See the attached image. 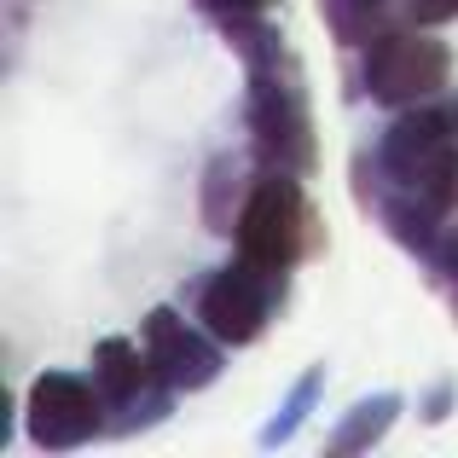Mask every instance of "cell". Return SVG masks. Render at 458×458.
<instances>
[{
    "label": "cell",
    "instance_id": "1",
    "mask_svg": "<svg viewBox=\"0 0 458 458\" xmlns=\"http://www.w3.org/2000/svg\"><path fill=\"white\" fill-rule=\"evenodd\" d=\"M233 250L250 261V267L273 273V279H291L308 256L325 250V226L313 215L302 174H284V168H256V186H250V203L238 215Z\"/></svg>",
    "mask_w": 458,
    "mask_h": 458
},
{
    "label": "cell",
    "instance_id": "2",
    "mask_svg": "<svg viewBox=\"0 0 458 458\" xmlns=\"http://www.w3.org/2000/svg\"><path fill=\"white\" fill-rule=\"evenodd\" d=\"M244 128H250V157L256 168H284V174H313L319 168V140H313V111L302 88V64L291 53L279 64L244 70Z\"/></svg>",
    "mask_w": 458,
    "mask_h": 458
},
{
    "label": "cell",
    "instance_id": "3",
    "mask_svg": "<svg viewBox=\"0 0 458 458\" xmlns=\"http://www.w3.org/2000/svg\"><path fill=\"white\" fill-rule=\"evenodd\" d=\"M447 81H453V47L436 41V30H424V23L406 18V23H389L383 35L366 41L360 88L383 111H406V105L441 99Z\"/></svg>",
    "mask_w": 458,
    "mask_h": 458
},
{
    "label": "cell",
    "instance_id": "4",
    "mask_svg": "<svg viewBox=\"0 0 458 458\" xmlns=\"http://www.w3.org/2000/svg\"><path fill=\"white\" fill-rule=\"evenodd\" d=\"M279 302H284V279L250 267L244 256H233L226 267L203 273V279L191 284V319H198L203 331H215L226 348L261 343Z\"/></svg>",
    "mask_w": 458,
    "mask_h": 458
},
{
    "label": "cell",
    "instance_id": "5",
    "mask_svg": "<svg viewBox=\"0 0 458 458\" xmlns=\"http://www.w3.org/2000/svg\"><path fill=\"white\" fill-rule=\"evenodd\" d=\"M23 436L41 453H76L88 441L111 436V401L105 389L76 371H41L23 394Z\"/></svg>",
    "mask_w": 458,
    "mask_h": 458
},
{
    "label": "cell",
    "instance_id": "6",
    "mask_svg": "<svg viewBox=\"0 0 458 458\" xmlns=\"http://www.w3.org/2000/svg\"><path fill=\"white\" fill-rule=\"evenodd\" d=\"M140 343H146L157 377L174 383L180 394H203L209 383H221V371H226V343L215 331H203L191 313H180L168 302L140 319Z\"/></svg>",
    "mask_w": 458,
    "mask_h": 458
},
{
    "label": "cell",
    "instance_id": "7",
    "mask_svg": "<svg viewBox=\"0 0 458 458\" xmlns=\"http://www.w3.org/2000/svg\"><path fill=\"white\" fill-rule=\"evenodd\" d=\"M458 140L453 116L441 99H424V105H406V111H394V123L383 128L377 140V163L389 168L401 186H424L429 168L441 163V151H447Z\"/></svg>",
    "mask_w": 458,
    "mask_h": 458
},
{
    "label": "cell",
    "instance_id": "8",
    "mask_svg": "<svg viewBox=\"0 0 458 458\" xmlns=\"http://www.w3.org/2000/svg\"><path fill=\"white\" fill-rule=\"evenodd\" d=\"M250 186H256V174H250L233 151L209 157L203 186H198V209H203V226H209L215 238H233L238 233V215H244V203H250Z\"/></svg>",
    "mask_w": 458,
    "mask_h": 458
},
{
    "label": "cell",
    "instance_id": "9",
    "mask_svg": "<svg viewBox=\"0 0 458 458\" xmlns=\"http://www.w3.org/2000/svg\"><path fill=\"white\" fill-rule=\"evenodd\" d=\"M93 383L105 389L111 406L146 394L157 383V366H151L146 343H134V336H99V343H93Z\"/></svg>",
    "mask_w": 458,
    "mask_h": 458
},
{
    "label": "cell",
    "instance_id": "10",
    "mask_svg": "<svg viewBox=\"0 0 458 458\" xmlns=\"http://www.w3.org/2000/svg\"><path fill=\"white\" fill-rule=\"evenodd\" d=\"M401 412H406V401L394 389H377V394H366V401H354L343 412V424L331 429V441H325V453L331 458H354V453H371V447H383L389 441V429L401 424Z\"/></svg>",
    "mask_w": 458,
    "mask_h": 458
},
{
    "label": "cell",
    "instance_id": "11",
    "mask_svg": "<svg viewBox=\"0 0 458 458\" xmlns=\"http://www.w3.org/2000/svg\"><path fill=\"white\" fill-rule=\"evenodd\" d=\"M215 30H221V41L238 53V64L244 70H261V64H279L291 47H284V35L267 23V12H233V18H215Z\"/></svg>",
    "mask_w": 458,
    "mask_h": 458
},
{
    "label": "cell",
    "instance_id": "12",
    "mask_svg": "<svg viewBox=\"0 0 458 458\" xmlns=\"http://www.w3.org/2000/svg\"><path fill=\"white\" fill-rule=\"evenodd\" d=\"M319 394H325V366H308L302 371V377H296L291 383V394H284V401H279V412H273L267 418V424H261V447H291V441L296 436H302V424H308V412H313V406H319Z\"/></svg>",
    "mask_w": 458,
    "mask_h": 458
},
{
    "label": "cell",
    "instance_id": "13",
    "mask_svg": "<svg viewBox=\"0 0 458 458\" xmlns=\"http://www.w3.org/2000/svg\"><path fill=\"white\" fill-rule=\"evenodd\" d=\"M383 12H389V0H319V18H325V30H331V41L343 47V53H366L371 35L389 30Z\"/></svg>",
    "mask_w": 458,
    "mask_h": 458
},
{
    "label": "cell",
    "instance_id": "14",
    "mask_svg": "<svg viewBox=\"0 0 458 458\" xmlns=\"http://www.w3.org/2000/svg\"><path fill=\"white\" fill-rule=\"evenodd\" d=\"M174 401H180V389H174V383H163V377H157L146 394H134V401L111 406V436H140V429L163 424V418L174 412Z\"/></svg>",
    "mask_w": 458,
    "mask_h": 458
},
{
    "label": "cell",
    "instance_id": "15",
    "mask_svg": "<svg viewBox=\"0 0 458 458\" xmlns=\"http://www.w3.org/2000/svg\"><path fill=\"white\" fill-rule=\"evenodd\" d=\"M424 267H429V284H436V296L447 302L453 313V325H458V215L447 221V233H441V244L424 256Z\"/></svg>",
    "mask_w": 458,
    "mask_h": 458
},
{
    "label": "cell",
    "instance_id": "16",
    "mask_svg": "<svg viewBox=\"0 0 458 458\" xmlns=\"http://www.w3.org/2000/svg\"><path fill=\"white\" fill-rule=\"evenodd\" d=\"M453 406H458V383L441 377L436 389H429L424 401H418V418H424V424H447V418H453Z\"/></svg>",
    "mask_w": 458,
    "mask_h": 458
},
{
    "label": "cell",
    "instance_id": "17",
    "mask_svg": "<svg viewBox=\"0 0 458 458\" xmlns=\"http://www.w3.org/2000/svg\"><path fill=\"white\" fill-rule=\"evenodd\" d=\"M406 18L424 23V30H441V23L458 18V0H406Z\"/></svg>",
    "mask_w": 458,
    "mask_h": 458
},
{
    "label": "cell",
    "instance_id": "18",
    "mask_svg": "<svg viewBox=\"0 0 458 458\" xmlns=\"http://www.w3.org/2000/svg\"><path fill=\"white\" fill-rule=\"evenodd\" d=\"M191 6L215 23V18H233V12H273L279 0H191Z\"/></svg>",
    "mask_w": 458,
    "mask_h": 458
},
{
    "label": "cell",
    "instance_id": "19",
    "mask_svg": "<svg viewBox=\"0 0 458 458\" xmlns=\"http://www.w3.org/2000/svg\"><path fill=\"white\" fill-rule=\"evenodd\" d=\"M441 105H447V116H453V128H458V88H453V93H447Z\"/></svg>",
    "mask_w": 458,
    "mask_h": 458
}]
</instances>
